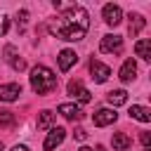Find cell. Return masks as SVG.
<instances>
[{
	"instance_id": "obj_1",
	"label": "cell",
	"mask_w": 151,
	"mask_h": 151,
	"mask_svg": "<svg viewBox=\"0 0 151 151\" xmlns=\"http://www.w3.org/2000/svg\"><path fill=\"white\" fill-rule=\"evenodd\" d=\"M57 7H61L64 12L57 17V21L50 24L52 35H57L61 40H71V42L83 40L85 33H87V28H90V14H87V9L80 7V5H57Z\"/></svg>"
},
{
	"instance_id": "obj_2",
	"label": "cell",
	"mask_w": 151,
	"mask_h": 151,
	"mask_svg": "<svg viewBox=\"0 0 151 151\" xmlns=\"http://www.w3.org/2000/svg\"><path fill=\"white\" fill-rule=\"evenodd\" d=\"M31 87L38 94H47V92H52L57 87V76L47 66H35L31 71Z\"/></svg>"
},
{
	"instance_id": "obj_3",
	"label": "cell",
	"mask_w": 151,
	"mask_h": 151,
	"mask_svg": "<svg viewBox=\"0 0 151 151\" xmlns=\"http://www.w3.org/2000/svg\"><path fill=\"white\" fill-rule=\"evenodd\" d=\"M99 50H101V52H116V54H118V52L123 50V38H120V35H104Z\"/></svg>"
},
{
	"instance_id": "obj_4",
	"label": "cell",
	"mask_w": 151,
	"mask_h": 151,
	"mask_svg": "<svg viewBox=\"0 0 151 151\" xmlns=\"http://www.w3.org/2000/svg\"><path fill=\"white\" fill-rule=\"evenodd\" d=\"M90 71H92V80H97V83H104V80L111 76V68H109L106 64L97 61V59L90 61Z\"/></svg>"
},
{
	"instance_id": "obj_5",
	"label": "cell",
	"mask_w": 151,
	"mask_h": 151,
	"mask_svg": "<svg viewBox=\"0 0 151 151\" xmlns=\"http://www.w3.org/2000/svg\"><path fill=\"white\" fill-rule=\"evenodd\" d=\"M64 137H66V134H64V127H52L50 134H47V139L42 142V149H45V151H52L54 146H59V144L64 142Z\"/></svg>"
},
{
	"instance_id": "obj_6",
	"label": "cell",
	"mask_w": 151,
	"mask_h": 151,
	"mask_svg": "<svg viewBox=\"0 0 151 151\" xmlns=\"http://www.w3.org/2000/svg\"><path fill=\"white\" fill-rule=\"evenodd\" d=\"M123 12H120V7L118 5H104V21L109 24V26H118L123 19Z\"/></svg>"
},
{
	"instance_id": "obj_7",
	"label": "cell",
	"mask_w": 151,
	"mask_h": 151,
	"mask_svg": "<svg viewBox=\"0 0 151 151\" xmlns=\"http://www.w3.org/2000/svg\"><path fill=\"white\" fill-rule=\"evenodd\" d=\"M19 94H21V85H19V83L0 85V101H14Z\"/></svg>"
},
{
	"instance_id": "obj_8",
	"label": "cell",
	"mask_w": 151,
	"mask_h": 151,
	"mask_svg": "<svg viewBox=\"0 0 151 151\" xmlns=\"http://www.w3.org/2000/svg\"><path fill=\"white\" fill-rule=\"evenodd\" d=\"M92 120H94V125H97V127H104V125H111V123L116 120V113H113L111 109H99V111L94 113V118H92Z\"/></svg>"
},
{
	"instance_id": "obj_9",
	"label": "cell",
	"mask_w": 151,
	"mask_h": 151,
	"mask_svg": "<svg viewBox=\"0 0 151 151\" xmlns=\"http://www.w3.org/2000/svg\"><path fill=\"white\" fill-rule=\"evenodd\" d=\"M76 61H78V54H76L73 50H61V52H59V68H61V71H68Z\"/></svg>"
},
{
	"instance_id": "obj_10",
	"label": "cell",
	"mask_w": 151,
	"mask_h": 151,
	"mask_svg": "<svg viewBox=\"0 0 151 151\" xmlns=\"http://www.w3.org/2000/svg\"><path fill=\"white\" fill-rule=\"evenodd\" d=\"M59 113L68 120H80L83 118V111L76 106V104H59Z\"/></svg>"
},
{
	"instance_id": "obj_11",
	"label": "cell",
	"mask_w": 151,
	"mask_h": 151,
	"mask_svg": "<svg viewBox=\"0 0 151 151\" xmlns=\"http://www.w3.org/2000/svg\"><path fill=\"white\" fill-rule=\"evenodd\" d=\"M134 73H137V64L132 61V59H127L125 64H123V68H120V80L123 83H130V80H134Z\"/></svg>"
},
{
	"instance_id": "obj_12",
	"label": "cell",
	"mask_w": 151,
	"mask_h": 151,
	"mask_svg": "<svg viewBox=\"0 0 151 151\" xmlns=\"http://www.w3.org/2000/svg\"><path fill=\"white\" fill-rule=\"evenodd\" d=\"M130 116H132L134 120H142V123H149V120H151V111H149L146 106H137V104L130 109Z\"/></svg>"
},
{
	"instance_id": "obj_13",
	"label": "cell",
	"mask_w": 151,
	"mask_h": 151,
	"mask_svg": "<svg viewBox=\"0 0 151 151\" xmlns=\"http://www.w3.org/2000/svg\"><path fill=\"white\" fill-rule=\"evenodd\" d=\"M111 142H113V149H118V151H125V149H130V144H132V139H130L125 132H116Z\"/></svg>"
},
{
	"instance_id": "obj_14",
	"label": "cell",
	"mask_w": 151,
	"mask_h": 151,
	"mask_svg": "<svg viewBox=\"0 0 151 151\" xmlns=\"http://www.w3.org/2000/svg\"><path fill=\"white\" fill-rule=\"evenodd\" d=\"M134 52H137V57H142V59H151V40H139L137 45H134Z\"/></svg>"
},
{
	"instance_id": "obj_15",
	"label": "cell",
	"mask_w": 151,
	"mask_h": 151,
	"mask_svg": "<svg viewBox=\"0 0 151 151\" xmlns=\"http://www.w3.org/2000/svg\"><path fill=\"white\" fill-rule=\"evenodd\" d=\"M109 104H113V106H120V104H125L127 101V92L125 90H113V92H109Z\"/></svg>"
},
{
	"instance_id": "obj_16",
	"label": "cell",
	"mask_w": 151,
	"mask_h": 151,
	"mask_svg": "<svg viewBox=\"0 0 151 151\" xmlns=\"http://www.w3.org/2000/svg\"><path fill=\"white\" fill-rule=\"evenodd\" d=\"M142 28H144V19H142L139 14H130V33L137 35Z\"/></svg>"
},
{
	"instance_id": "obj_17",
	"label": "cell",
	"mask_w": 151,
	"mask_h": 151,
	"mask_svg": "<svg viewBox=\"0 0 151 151\" xmlns=\"http://www.w3.org/2000/svg\"><path fill=\"white\" fill-rule=\"evenodd\" d=\"M14 125V113L12 111H0V127H12Z\"/></svg>"
},
{
	"instance_id": "obj_18",
	"label": "cell",
	"mask_w": 151,
	"mask_h": 151,
	"mask_svg": "<svg viewBox=\"0 0 151 151\" xmlns=\"http://www.w3.org/2000/svg\"><path fill=\"white\" fill-rule=\"evenodd\" d=\"M52 120H54V113H50V111H40V118H38V125H40V127H50Z\"/></svg>"
},
{
	"instance_id": "obj_19",
	"label": "cell",
	"mask_w": 151,
	"mask_h": 151,
	"mask_svg": "<svg viewBox=\"0 0 151 151\" xmlns=\"http://www.w3.org/2000/svg\"><path fill=\"white\" fill-rule=\"evenodd\" d=\"M80 90H83L80 80H71V83H68V94H73V97H76V94H78Z\"/></svg>"
},
{
	"instance_id": "obj_20",
	"label": "cell",
	"mask_w": 151,
	"mask_h": 151,
	"mask_svg": "<svg viewBox=\"0 0 151 151\" xmlns=\"http://www.w3.org/2000/svg\"><path fill=\"white\" fill-rule=\"evenodd\" d=\"M7 28H9V19H7L5 14H0V35H5Z\"/></svg>"
},
{
	"instance_id": "obj_21",
	"label": "cell",
	"mask_w": 151,
	"mask_h": 151,
	"mask_svg": "<svg viewBox=\"0 0 151 151\" xmlns=\"http://www.w3.org/2000/svg\"><path fill=\"white\" fill-rule=\"evenodd\" d=\"M76 97H78V99H80V101H83V104H87V101H90V99H92V94H90V92H87V90H80V92H78V94H76Z\"/></svg>"
},
{
	"instance_id": "obj_22",
	"label": "cell",
	"mask_w": 151,
	"mask_h": 151,
	"mask_svg": "<svg viewBox=\"0 0 151 151\" xmlns=\"http://www.w3.org/2000/svg\"><path fill=\"white\" fill-rule=\"evenodd\" d=\"M73 137H76L78 142H85V139H87V132H85L83 127H76V132H73Z\"/></svg>"
},
{
	"instance_id": "obj_23",
	"label": "cell",
	"mask_w": 151,
	"mask_h": 151,
	"mask_svg": "<svg viewBox=\"0 0 151 151\" xmlns=\"http://www.w3.org/2000/svg\"><path fill=\"white\" fill-rule=\"evenodd\" d=\"M12 66H14L17 71H24V68H26V61H24V59H14V61H12Z\"/></svg>"
},
{
	"instance_id": "obj_24",
	"label": "cell",
	"mask_w": 151,
	"mask_h": 151,
	"mask_svg": "<svg viewBox=\"0 0 151 151\" xmlns=\"http://www.w3.org/2000/svg\"><path fill=\"white\" fill-rule=\"evenodd\" d=\"M139 139H142V144L149 149V144H151V134H149V132H142V137H139Z\"/></svg>"
},
{
	"instance_id": "obj_25",
	"label": "cell",
	"mask_w": 151,
	"mask_h": 151,
	"mask_svg": "<svg viewBox=\"0 0 151 151\" xmlns=\"http://www.w3.org/2000/svg\"><path fill=\"white\" fill-rule=\"evenodd\" d=\"M26 19H28V12H26V9H21V12H19V19H17V21H19V24H26Z\"/></svg>"
},
{
	"instance_id": "obj_26",
	"label": "cell",
	"mask_w": 151,
	"mask_h": 151,
	"mask_svg": "<svg viewBox=\"0 0 151 151\" xmlns=\"http://www.w3.org/2000/svg\"><path fill=\"white\" fill-rule=\"evenodd\" d=\"M12 151H28V149H26V146H19V144H17V146H14Z\"/></svg>"
},
{
	"instance_id": "obj_27",
	"label": "cell",
	"mask_w": 151,
	"mask_h": 151,
	"mask_svg": "<svg viewBox=\"0 0 151 151\" xmlns=\"http://www.w3.org/2000/svg\"><path fill=\"white\" fill-rule=\"evenodd\" d=\"M78 151H92V149H90V146H80Z\"/></svg>"
},
{
	"instance_id": "obj_28",
	"label": "cell",
	"mask_w": 151,
	"mask_h": 151,
	"mask_svg": "<svg viewBox=\"0 0 151 151\" xmlns=\"http://www.w3.org/2000/svg\"><path fill=\"white\" fill-rule=\"evenodd\" d=\"M97 151H106V149H104V146H97Z\"/></svg>"
},
{
	"instance_id": "obj_29",
	"label": "cell",
	"mask_w": 151,
	"mask_h": 151,
	"mask_svg": "<svg viewBox=\"0 0 151 151\" xmlns=\"http://www.w3.org/2000/svg\"><path fill=\"white\" fill-rule=\"evenodd\" d=\"M0 151H2V144H0Z\"/></svg>"
},
{
	"instance_id": "obj_30",
	"label": "cell",
	"mask_w": 151,
	"mask_h": 151,
	"mask_svg": "<svg viewBox=\"0 0 151 151\" xmlns=\"http://www.w3.org/2000/svg\"><path fill=\"white\" fill-rule=\"evenodd\" d=\"M146 151H149V149H146Z\"/></svg>"
}]
</instances>
